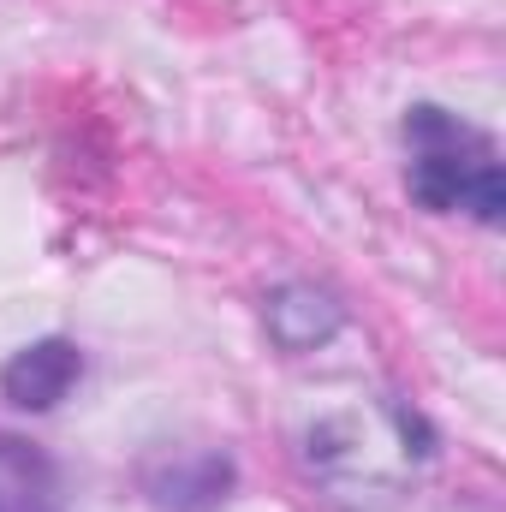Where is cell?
I'll return each instance as SVG.
<instances>
[{"mask_svg": "<svg viewBox=\"0 0 506 512\" xmlns=\"http://www.w3.org/2000/svg\"><path fill=\"white\" fill-rule=\"evenodd\" d=\"M405 143H411V197L429 209V215H447V209H465L471 221L483 227H501L506 215V173L495 161V143L477 126H465L459 114L435 108V102H417L405 114Z\"/></svg>", "mask_w": 506, "mask_h": 512, "instance_id": "6da1fadb", "label": "cell"}, {"mask_svg": "<svg viewBox=\"0 0 506 512\" xmlns=\"http://www.w3.org/2000/svg\"><path fill=\"white\" fill-rule=\"evenodd\" d=\"M78 376H84V352H78L72 340L48 334V340L18 346V352L0 364V393H6L18 411H54V405L78 387Z\"/></svg>", "mask_w": 506, "mask_h": 512, "instance_id": "7a4b0ae2", "label": "cell"}, {"mask_svg": "<svg viewBox=\"0 0 506 512\" xmlns=\"http://www.w3.org/2000/svg\"><path fill=\"white\" fill-rule=\"evenodd\" d=\"M143 489L161 512H221V501L233 495V459L185 453V459H167V465L143 471Z\"/></svg>", "mask_w": 506, "mask_h": 512, "instance_id": "3957f363", "label": "cell"}, {"mask_svg": "<svg viewBox=\"0 0 506 512\" xmlns=\"http://www.w3.org/2000/svg\"><path fill=\"white\" fill-rule=\"evenodd\" d=\"M262 322H268V334H274L280 352H316L322 340L340 334V304L328 292L292 280V286H274L262 298Z\"/></svg>", "mask_w": 506, "mask_h": 512, "instance_id": "277c9868", "label": "cell"}, {"mask_svg": "<svg viewBox=\"0 0 506 512\" xmlns=\"http://www.w3.org/2000/svg\"><path fill=\"white\" fill-rule=\"evenodd\" d=\"M0 512H66L54 459L6 429H0Z\"/></svg>", "mask_w": 506, "mask_h": 512, "instance_id": "5b68a950", "label": "cell"}]
</instances>
